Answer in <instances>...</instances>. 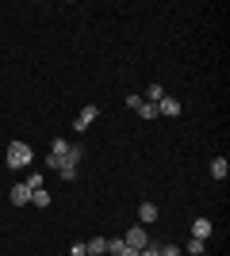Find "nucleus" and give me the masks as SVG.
<instances>
[{
    "label": "nucleus",
    "instance_id": "1",
    "mask_svg": "<svg viewBox=\"0 0 230 256\" xmlns=\"http://www.w3.org/2000/svg\"><path fill=\"white\" fill-rule=\"evenodd\" d=\"M31 160H35V153L27 142H12L8 146V168H27Z\"/></svg>",
    "mask_w": 230,
    "mask_h": 256
},
{
    "label": "nucleus",
    "instance_id": "2",
    "mask_svg": "<svg viewBox=\"0 0 230 256\" xmlns=\"http://www.w3.org/2000/svg\"><path fill=\"white\" fill-rule=\"evenodd\" d=\"M96 115H100V104H85L81 111H77V118H73V130H77V134H85V130L96 122Z\"/></svg>",
    "mask_w": 230,
    "mask_h": 256
},
{
    "label": "nucleus",
    "instance_id": "3",
    "mask_svg": "<svg viewBox=\"0 0 230 256\" xmlns=\"http://www.w3.org/2000/svg\"><path fill=\"white\" fill-rule=\"evenodd\" d=\"M123 241H127V245H131V248H138V252H142V248L150 245V234H146L142 226H131V230H127V237H123Z\"/></svg>",
    "mask_w": 230,
    "mask_h": 256
},
{
    "label": "nucleus",
    "instance_id": "4",
    "mask_svg": "<svg viewBox=\"0 0 230 256\" xmlns=\"http://www.w3.org/2000/svg\"><path fill=\"white\" fill-rule=\"evenodd\" d=\"M8 199H12V206H27V203H31V188H27V184H12Z\"/></svg>",
    "mask_w": 230,
    "mask_h": 256
},
{
    "label": "nucleus",
    "instance_id": "5",
    "mask_svg": "<svg viewBox=\"0 0 230 256\" xmlns=\"http://www.w3.org/2000/svg\"><path fill=\"white\" fill-rule=\"evenodd\" d=\"M157 115H165V118H176V115H180V100H173V96H161V100H157Z\"/></svg>",
    "mask_w": 230,
    "mask_h": 256
},
{
    "label": "nucleus",
    "instance_id": "6",
    "mask_svg": "<svg viewBox=\"0 0 230 256\" xmlns=\"http://www.w3.org/2000/svg\"><path fill=\"white\" fill-rule=\"evenodd\" d=\"M211 230H215V226H211V218H196V222H192V237H196V241H207Z\"/></svg>",
    "mask_w": 230,
    "mask_h": 256
},
{
    "label": "nucleus",
    "instance_id": "7",
    "mask_svg": "<svg viewBox=\"0 0 230 256\" xmlns=\"http://www.w3.org/2000/svg\"><path fill=\"white\" fill-rule=\"evenodd\" d=\"M226 172H230V160L226 157H215V160H211V176H215V180H226Z\"/></svg>",
    "mask_w": 230,
    "mask_h": 256
},
{
    "label": "nucleus",
    "instance_id": "8",
    "mask_svg": "<svg viewBox=\"0 0 230 256\" xmlns=\"http://www.w3.org/2000/svg\"><path fill=\"white\" fill-rule=\"evenodd\" d=\"M85 252L88 256H104L108 252V241H104V237H92V241H85Z\"/></svg>",
    "mask_w": 230,
    "mask_h": 256
},
{
    "label": "nucleus",
    "instance_id": "9",
    "mask_svg": "<svg viewBox=\"0 0 230 256\" xmlns=\"http://www.w3.org/2000/svg\"><path fill=\"white\" fill-rule=\"evenodd\" d=\"M138 222H142V226L157 222V206H153V203H142V206H138Z\"/></svg>",
    "mask_w": 230,
    "mask_h": 256
},
{
    "label": "nucleus",
    "instance_id": "10",
    "mask_svg": "<svg viewBox=\"0 0 230 256\" xmlns=\"http://www.w3.org/2000/svg\"><path fill=\"white\" fill-rule=\"evenodd\" d=\"M161 96H165V88H161V84H150V88H146V96H142V100H146V104H157Z\"/></svg>",
    "mask_w": 230,
    "mask_h": 256
},
{
    "label": "nucleus",
    "instance_id": "11",
    "mask_svg": "<svg viewBox=\"0 0 230 256\" xmlns=\"http://www.w3.org/2000/svg\"><path fill=\"white\" fill-rule=\"evenodd\" d=\"M31 203H35V206H50V192H46V188L31 192Z\"/></svg>",
    "mask_w": 230,
    "mask_h": 256
},
{
    "label": "nucleus",
    "instance_id": "12",
    "mask_svg": "<svg viewBox=\"0 0 230 256\" xmlns=\"http://www.w3.org/2000/svg\"><path fill=\"white\" fill-rule=\"evenodd\" d=\"M50 153H54V157H66V153H69V142H66V138H54V146H50Z\"/></svg>",
    "mask_w": 230,
    "mask_h": 256
},
{
    "label": "nucleus",
    "instance_id": "13",
    "mask_svg": "<svg viewBox=\"0 0 230 256\" xmlns=\"http://www.w3.org/2000/svg\"><path fill=\"white\" fill-rule=\"evenodd\" d=\"M138 115L142 118H157V104H146L142 100V104H138Z\"/></svg>",
    "mask_w": 230,
    "mask_h": 256
},
{
    "label": "nucleus",
    "instance_id": "14",
    "mask_svg": "<svg viewBox=\"0 0 230 256\" xmlns=\"http://www.w3.org/2000/svg\"><path fill=\"white\" fill-rule=\"evenodd\" d=\"M203 248H207V241H196V237L188 241V256H203Z\"/></svg>",
    "mask_w": 230,
    "mask_h": 256
},
{
    "label": "nucleus",
    "instance_id": "15",
    "mask_svg": "<svg viewBox=\"0 0 230 256\" xmlns=\"http://www.w3.org/2000/svg\"><path fill=\"white\" fill-rule=\"evenodd\" d=\"M123 248H127V241H123V237H111V241H108V252L123 256Z\"/></svg>",
    "mask_w": 230,
    "mask_h": 256
},
{
    "label": "nucleus",
    "instance_id": "16",
    "mask_svg": "<svg viewBox=\"0 0 230 256\" xmlns=\"http://www.w3.org/2000/svg\"><path fill=\"white\" fill-rule=\"evenodd\" d=\"M23 184H27L31 192H39V188H43V172H31V176H27V180H23Z\"/></svg>",
    "mask_w": 230,
    "mask_h": 256
},
{
    "label": "nucleus",
    "instance_id": "17",
    "mask_svg": "<svg viewBox=\"0 0 230 256\" xmlns=\"http://www.w3.org/2000/svg\"><path fill=\"white\" fill-rule=\"evenodd\" d=\"M138 256H161V245H153V241H150V245H146Z\"/></svg>",
    "mask_w": 230,
    "mask_h": 256
},
{
    "label": "nucleus",
    "instance_id": "18",
    "mask_svg": "<svg viewBox=\"0 0 230 256\" xmlns=\"http://www.w3.org/2000/svg\"><path fill=\"white\" fill-rule=\"evenodd\" d=\"M161 256H184V252H180L176 245H161Z\"/></svg>",
    "mask_w": 230,
    "mask_h": 256
},
{
    "label": "nucleus",
    "instance_id": "19",
    "mask_svg": "<svg viewBox=\"0 0 230 256\" xmlns=\"http://www.w3.org/2000/svg\"><path fill=\"white\" fill-rule=\"evenodd\" d=\"M69 256H88V252H85V241H77V245L69 248Z\"/></svg>",
    "mask_w": 230,
    "mask_h": 256
},
{
    "label": "nucleus",
    "instance_id": "20",
    "mask_svg": "<svg viewBox=\"0 0 230 256\" xmlns=\"http://www.w3.org/2000/svg\"><path fill=\"white\" fill-rule=\"evenodd\" d=\"M123 256H138V248H131V245H127V248H123Z\"/></svg>",
    "mask_w": 230,
    "mask_h": 256
}]
</instances>
